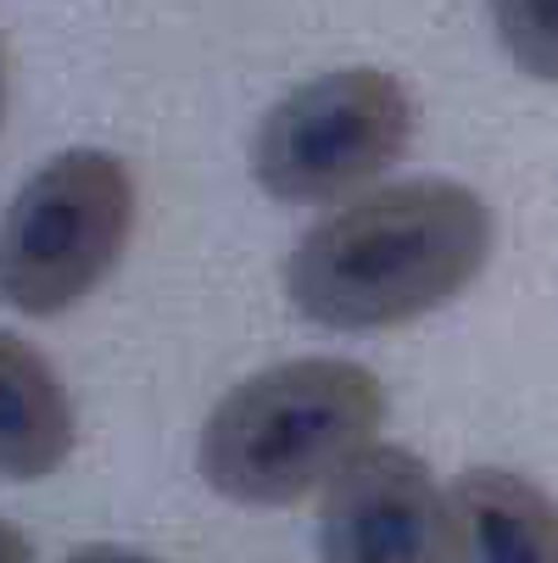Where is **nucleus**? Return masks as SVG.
Masks as SVG:
<instances>
[{
  "instance_id": "obj_10",
  "label": "nucleus",
  "mask_w": 558,
  "mask_h": 563,
  "mask_svg": "<svg viewBox=\"0 0 558 563\" xmlns=\"http://www.w3.org/2000/svg\"><path fill=\"white\" fill-rule=\"evenodd\" d=\"M0 563H34V541L7 519H0Z\"/></svg>"
},
{
  "instance_id": "obj_6",
  "label": "nucleus",
  "mask_w": 558,
  "mask_h": 563,
  "mask_svg": "<svg viewBox=\"0 0 558 563\" xmlns=\"http://www.w3.org/2000/svg\"><path fill=\"white\" fill-rule=\"evenodd\" d=\"M458 563H558V503L514 468H463L447 492Z\"/></svg>"
},
{
  "instance_id": "obj_11",
  "label": "nucleus",
  "mask_w": 558,
  "mask_h": 563,
  "mask_svg": "<svg viewBox=\"0 0 558 563\" xmlns=\"http://www.w3.org/2000/svg\"><path fill=\"white\" fill-rule=\"evenodd\" d=\"M0 123H7V62H0Z\"/></svg>"
},
{
  "instance_id": "obj_1",
  "label": "nucleus",
  "mask_w": 558,
  "mask_h": 563,
  "mask_svg": "<svg viewBox=\"0 0 558 563\" xmlns=\"http://www.w3.org/2000/svg\"><path fill=\"white\" fill-rule=\"evenodd\" d=\"M492 257V207L458 179H403L313 223L285 296L325 330H396L447 307Z\"/></svg>"
},
{
  "instance_id": "obj_3",
  "label": "nucleus",
  "mask_w": 558,
  "mask_h": 563,
  "mask_svg": "<svg viewBox=\"0 0 558 563\" xmlns=\"http://www.w3.org/2000/svg\"><path fill=\"white\" fill-rule=\"evenodd\" d=\"M134 234V174L123 156L73 145L40 163L0 212V301L23 318L78 307L123 263Z\"/></svg>"
},
{
  "instance_id": "obj_4",
  "label": "nucleus",
  "mask_w": 558,
  "mask_h": 563,
  "mask_svg": "<svg viewBox=\"0 0 558 563\" xmlns=\"http://www.w3.org/2000/svg\"><path fill=\"white\" fill-rule=\"evenodd\" d=\"M414 140V96L385 67H347L280 96L252 134V179L285 207L369 190Z\"/></svg>"
},
{
  "instance_id": "obj_5",
  "label": "nucleus",
  "mask_w": 558,
  "mask_h": 563,
  "mask_svg": "<svg viewBox=\"0 0 558 563\" xmlns=\"http://www.w3.org/2000/svg\"><path fill=\"white\" fill-rule=\"evenodd\" d=\"M325 563H452L447 497L403 446H363L325 479L318 508Z\"/></svg>"
},
{
  "instance_id": "obj_9",
  "label": "nucleus",
  "mask_w": 558,
  "mask_h": 563,
  "mask_svg": "<svg viewBox=\"0 0 558 563\" xmlns=\"http://www.w3.org/2000/svg\"><path fill=\"white\" fill-rule=\"evenodd\" d=\"M62 563H163V558L134 552V547H112V541H90V547H73Z\"/></svg>"
},
{
  "instance_id": "obj_2",
  "label": "nucleus",
  "mask_w": 558,
  "mask_h": 563,
  "mask_svg": "<svg viewBox=\"0 0 558 563\" xmlns=\"http://www.w3.org/2000/svg\"><path fill=\"white\" fill-rule=\"evenodd\" d=\"M385 424V385L347 357H291L234 385L201 424L196 468L241 508H291Z\"/></svg>"
},
{
  "instance_id": "obj_7",
  "label": "nucleus",
  "mask_w": 558,
  "mask_h": 563,
  "mask_svg": "<svg viewBox=\"0 0 558 563\" xmlns=\"http://www.w3.org/2000/svg\"><path fill=\"white\" fill-rule=\"evenodd\" d=\"M78 446L62 374L12 330H0V479H45Z\"/></svg>"
},
{
  "instance_id": "obj_8",
  "label": "nucleus",
  "mask_w": 558,
  "mask_h": 563,
  "mask_svg": "<svg viewBox=\"0 0 558 563\" xmlns=\"http://www.w3.org/2000/svg\"><path fill=\"white\" fill-rule=\"evenodd\" d=\"M492 23L519 73L558 85V0H492Z\"/></svg>"
}]
</instances>
